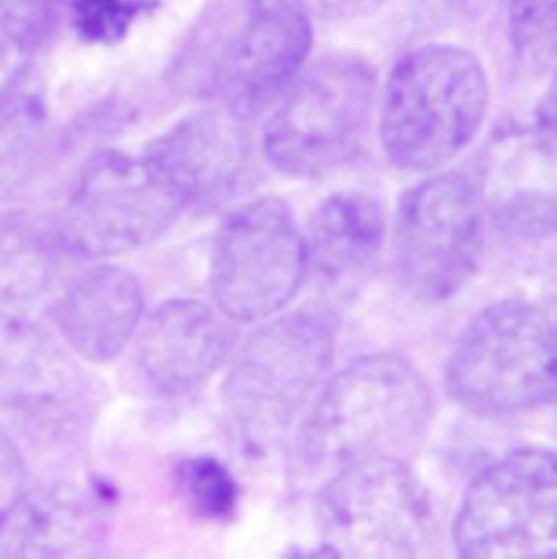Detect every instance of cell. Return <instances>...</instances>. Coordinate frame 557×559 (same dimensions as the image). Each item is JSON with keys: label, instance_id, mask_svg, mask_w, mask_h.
Segmentation results:
<instances>
[{"label": "cell", "instance_id": "30bf717a", "mask_svg": "<svg viewBox=\"0 0 557 559\" xmlns=\"http://www.w3.org/2000/svg\"><path fill=\"white\" fill-rule=\"evenodd\" d=\"M453 540L462 558H556L554 451H512L479 473L462 499Z\"/></svg>", "mask_w": 557, "mask_h": 559}, {"label": "cell", "instance_id": "ac0fdd59", "mask_svg": "<svg viewBox=\"0 0 557 559\" xmlns=\"http://www.w3.org/2000/svg\"><path fill=\"white\" fill-rule=\"evenodd\" d=\"M39 107L17 90L0 100V201L33 173L42 146Z\"/></svg>", "mask_w": 557, "mask_h": 559}, {"label": "cell", "instance_id": "3957f363", "mask_svg": "<svg viewBox=\"0 0 557 559\" xmlns=\"http://www.w3.org/2000/svg\"><path fill=\"white\" fill-rule=\"evenodd\" d=\"M490 87L479 59L453 44H425L392 68L379 135L388 159L410 173H429L458 157L479 133Z\"/></svg>", "mask_w": 557, "mask_h": 559}, {"label": "cell", "instance_id": "d6986e66", "mask_svg": "<svg viewBox=\"0 0 557 559\" xmlns=\"http://www.w3.org/2000/svg\"><path fill=\"white\" fill-rule=\"evenodd\" d=\"M177 488L186 506L210 521H225L238 508V481L216 457H190L177 466Z\"/></svg>", "mask_w": 557, "mask_h": 559}, {"label": "cell", "instance_id": "e0dca14e", "mask_svg": "<svg viewBox=\"0 0 557 559\" xmlns=\"http://www.w3.org/2000/svg\"><path fill=\"white\" fill-rule=\"evenodd\" d=\"M59 255L31 218L0 216V340L17 335L55 302Z\"/></svg>", "mask_w": 557, "mask_h": 559}, {"label": "cell", "instance_id": "5bb4252c", "mask_svg": "<svg viewBox=\"0 0 557 559\" xmlns=\"http://www.w3.org/2000/svg\"><path fill=\"white\" fill-rule=\"evenodd\" d=\"M142 313V285L118 266L90 269L52 302V318L66 344L94 364L111 361L129 346Z\"/></svg>", "mask_w": 557, "mask_h": 559}, {"label": "cell", "instance_id": "52a82bcc", "mask_svg": "<svg viewBox=\"0 0 557 559\" xmlns=\"http://www.w3.org/2000/svg\"><path fill=\"white\" fill-rule=\"evenodd\" d=\"M318 530L331 556L418 558L434 547L436 512L407 462L381 460L320 486Z\"/></svg>", "mask_w": 557, "mask_h": 559}, {"label": "cell", "instance_id": "ba28073f", "mask_svg": "<svg viewBox=\"0 0 557 559\" xmlns=\"http://www.w3.org/2000/svg\"><path fill=\"white\" fill-rule=\"evenodd\" d=\"M486 199L464 173L429 177L405 192L394 218L399 280L420 300L455 296L479 266Z\"/></svg>", "mask_w": 557, "mask_h": 559}, {"label": "cell", "instance_id": "8fae6325", "mask_svg": "<svg viewBox=\"0 0 557 559\" xmlns=\"http://www.w3.org/2000/svg\"><path fill=\"white\" fill-rule=\"evenodd\" d=\"M305 277V240L281 199L251 201L221 227L210 289L214 307L232 322L271 318L296 296Z\"/></svg>", "mask_w": 557, "mask_h": 559}, {"label": "cell", "instance_id": "9c48e42d", "mask_svg": "<svg viewBox=\"0 0 557 559\" xmlns=\"http://www.w3.org/2000/svg\"><path fill=\"white\" fill-rule=\"evenodd\" d=\"M188 207L149 155L107 151L76 177L66 207V240L83 255L114 258L157 240Z\"/></svg>", "mask_w": 557, "mask_h": 559}, {"label": "cell", "instance_id": "4fadbf2b", "mask_svg": "<svg viewBox=\"0 0 557 559\" xmlns=\"http://www.w3.org/2000/svg\"><path fill=\"white\" fill-rule=\"evenodd\" d=\"M247 120L223 107L194 114L155 140L146 155L188 205L225 203L251 177L253 142Z\"/></svg>", "mask_w": 557, "mask_h": 559}, {"label": "cell", "instance_id": "277c9868", "mask_svg": "<svg viewBox=\"0 0 557 559\" xmlns=\"http://www.w3.org/2000/svg\"><path fill=\"white\" fill-rule=\"evenodd\" d=\"M335 326L322 311H296L256 329L236 353L223 405L249 447H271L303 420L329 379Z\"/></svg>", "mask_w": 557, "mask_h": 559}, {"label": "cell", "instance_id": "6da1fadb", "mask_svg": "<svg viewBox=\"0 0 557 559\" xmlns=\"http://www.w3.org/2000/svg\"><path fill=\"white\" fill-rule=\"evenodd\" d=\"M434 394L423 372L396 355H370L327 379L303 416L292 471L322 486L359 464L410 462L434 418Z\"/></svg>", "mask_w": 557, "mask_h": 559}, {"label": "cell", "instance_id": "7a4b0ae2", "mask_svg": "<svg viewBox=\"0 0 557 559\" xmlns=\"http://www.w3.org/2000/svg\"><path fill=\"white\" fill-rule=\"evenodd\" d=\"M309 48L300 0H232L197 28L183 74L218 107L253 118L303 70Z\"/></svg>", "mask_w": 557, "mask_h": 559}, {"label": "cell", "instance_id": "8992f818", "mask_svg": "<svg viewBox=\"0 0 557 559\" xmlns=\"http://www.w3.org/2000/svg\"><path fill=\"white\" fill-rule=\"evenodd\" d=\"M375 105V72L355 55H327L281 92L264 153L283 175L324 177L362 148Z\"/></svg>", "mask_w": 557, "mask_h": 559}, {"label": "cell", "instance_id": "2e32d148", "mask_svg": "<svg viewBox=\"0 0 557 559\" xmlns=\"http://www.w3.org/2000/svg\"><path fill=\"white\" fill-rule=\"evenodd\" d=\"M386 234L381 203L364 192H337L318 205L305 240L307 271L329 283L357 277L379 253Z\"/></svg>", "mask_w": 557, "mask_h": 559}, {"label": "cell", "instance_id": "44dd1931", "mask_svg": "<svg viewBox=\"0 0 557 559\" xmlns=\"http://www.w3.org/2000/svg\"><path fill=\"white\" fill-rule=\"evenodd\" d=\"M157 7L159 0H72V22L83 39L111 44Z\"/></svg>", "mask_w": 557, "mask_h": 559}, {"label": "cell", "instance_id": "7402d4cb", "mask_svg": "<svg viewBox=\"0 0 557 559\" xmlns=\"http://www.w3.org/2000/svg\"><path fill=\"white\" fill-rule=\"evenodd\" d=\"M31 48V22L17 2L0 0V100L17 87Z\"/></svg>", "mask_w": 557, "mask_h": 559}, {"label": "cell", "instance_id": "7c38bea8", "mask_svg": "<svg viewBox=\"0 0 557 559\" xmlns=\"http://www.w3.org/2000/svg\"><path fill=\"white\" fill-rule=\"evenodd\" d=\"M131 342V377L140 392L177 399L214 377L236 344V329L216 307L179 298L140 322Z\"/></svg>", "mask_w": 557, "mask_h": 559}, {"label": "cell", "instance_id": "5b68a950", "mask_svg": "<svg viewBox=\"0 0 557 559\" xmlns=\"http://www.w3.org/2000/svg\"><path fill=\"white\" fill-rule=\"evenodd\" d=\"M556 322L543 307L506 300L484 309L447 361V392L482 414H523L556 401Z\"/></svg>", "mask_w": 557, "mask_h": 559}, {"label": "cell", "instance_id": "ffe728a7", "mask_svg": "<svg viewBox=\"0 0 557 559\" xmlns=\"http://www.w3.org/2000/svg\"><path fill=\"white\" fill-rule=\"evenodd\" d=\"M556 0H512L510 35L519 57L536 70L556 61Z\"/></svg>", "mask_w": 557, "mask_h": 559}, {"label": "cell", "instance_id": "603a6c76", "mask_svg": "<svg viewBox=\"0 0 557 559\" xmlns=\"http://www.w3.org/2000/svg\"><path fill=\"white\" fill-rule=\"evenodd\" d=\"M26 473L22 466V460L13 451L7 438L0 433V532L4 527V521L15 506V501L26 490Z\"/></svg>", "mask_w": 557, "mask_h": 559}, {"label": "cell", "instance_id": "9a60e30c", "mask_svg": "<svg viewBox=\"0 0 557 559\" xmlns=\"http://www.w3.org/2000/svg\"><path fill=\"white\" fill-rule=\"evenodd\" d=\"M103 536V510L79 486L26 488L0 532V556H90L98 551Z\"/></svg>", "mask_w": 557, "mask_h": 559}]
</instances>
